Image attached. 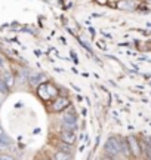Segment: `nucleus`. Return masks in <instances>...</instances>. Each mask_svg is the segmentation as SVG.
<instances>
[{"mask_svg": "<svg viewBox=\"0 0 151 160\" xmlns=\"http://www.w3.org/2000/svg\"><path fill=\"white\" fill-rule=\"evenodd\" d=\"M37 95L43 99V101H52L53 98L58 97V89L52 85V83H41L37 88Z\"/></svg>", "mask_w": 151, "mask_h": 160, "instance_id": "obj_1", "label": "nucleus"}, {"mask_svg": "<svg viewBox=\"0 0 151 160\" xmlns=\"http://www.w3.org/2000/svg\"><path fill=\"white\" fill-rule=\"evenodd\" d=\"M70 105V99L67 97H56L52 99V110L53 111H62Z\"/></svg>", "mask_w": 151, "mask_h": 160, "instance_id": "obj_2", "label": "nucleus"}, {"mask_svg": "<svg viewBox=\"0 0 151 160\" xmlns=\"http://www.w3.org/2000/svg\"><path fill=\"white\" fill-rule=\"evenodd\" d=\"M128 145H129V151H132L135 156H139V153H141V145H139V142L135 139L134 137H130V138H128Z\"/></svg>", "mask_w": 151, "mask_h": 160, "instance_id": "obj_3", "label": "nucleus"}, {"mask_svg": "<svg viewBox=\"0 0 151 160\" xmlns=\"http://www.w3.org/2000/svg\"><path fill=\"white\" fill-rule=\"evenodd\" d=\"M62 139H64L67 144H73L76 139L74 131H71V129H64V131H62Z\"/></svg>", "mask_w": 151, "mask_h": 160, "instance_id": "obj_4", "label": "nucleus"}, {"mask_svg": "<svg viewBox=\"0 0 151 160\" xmlns=\"http://www.w3.org/2000/svg\"><path fill=\"white\" fill-rule=\"evenodd\" d=\"M136 5H138V3L134 2V0H122V2L117 3V6H119L120 9H135Z\"/></svg>", "mask_w": 151, "mask_h": 160, "instance_id": "obj_5", "label": "nucleus"}, {"mask_svg": "<svg viewBox=\"0 0 151 160\" xmlns=\"http://www.w3.org/2000/svg\"><path fill=\"white\" fill-rule=\"evenodd\" d=\"M0 92H3V93L7 92V86L5 85V80H2V79H0Z\"/></svg>", "mask_w": 151, "mask_h": 160, "instance_id": "obj_6", "label": "nucleus"}, {"mask_svg": "<svg viewBox=\"0 0 151 160\" xmlns=\"http://www.w3.org/2000/svg\"><path fill=\"white\" fill-rule=\"evenodd\" d=\"M71 156L70 153H67V154H62V153H58V154L55 156V159H70Z\"/></svg>", "mask_w": 151, "mask_h": 160, "instance_id": "obj_7", "label": "nucleus"}, {"mask_svg": "<svg viewBox=\"0 0 151 160\" xmlns=\"http://www.w3.org/2000/svg\"><path fill=\"white\" fill-rule=\"evenodd\" d=\"M99 3H105V2H107V0H98Z\"/></svg>", "mask_w": 151, "mask_h": 160, "instance_id": "obj_8", "label": "nucleus"}]
</instances>
